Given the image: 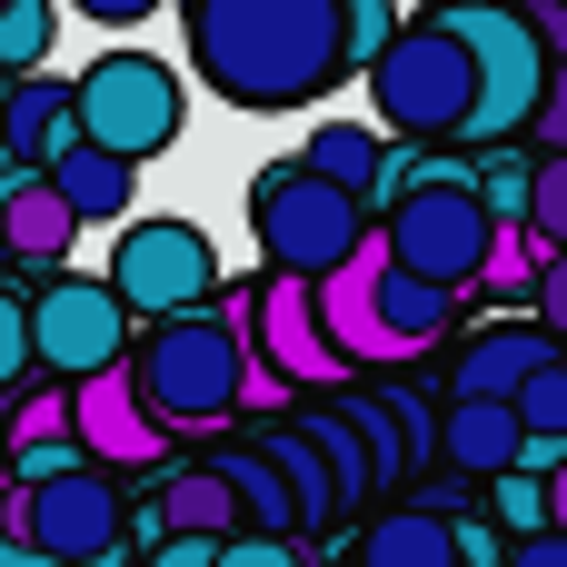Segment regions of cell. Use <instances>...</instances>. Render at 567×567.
<instances>
[{"mask_svg":"<svg viewBox=\"0 0 567 567\" xmlns=\"http://www.w3.org/2000/svg\"><path fill=\"white\" fill-rule=\"evenodd\" d=\"M429 20L468 50V80H478L458 140H468V150H508V140H528V110H538V90H548V60H538L518 0H458V10H429Z\"/></svg>","mask_w":567,"mask_h":567,"instance_id":"5","label":"cell"},{"mask_svg":"<svg viewBox=\"0 0 567 567\" xmlns=\"http://www.w3.org/2000/svg\"><path fill=\"white\" fill-rule=\"evenodd\" d=\"M548 538H567V468L548 478Z\"/></svg>","mask_w":567,"mask_h":567,"instance_id":"37","label":"cell"},{"mask_svg":"<svg viewBox=\"0 0 567 567\" xmlns=\"http://www.w3.org/2000/svg\"><path fill=\"white\" fill-rule=\"evenodd\" d=\"M309 309H319V339L339 349V369H399V359H429V349L449 339V319H458V299L419 289V279L379 249V229L309 289Z\"/></svg>","mask_w":567,"mask_h":567,"instance_id":"2","label":"cell"},{"mask_svg":"<svg viewBox=\"0 0 567 567\" xmlns=\"http://www.w3.org/2000/svg\"><path fill=\"white\" fill-rule=\"evenodd\" d=\"M249 449H259V458L279 468V488H289V508H299V528H339V518H349V498H339V478L319 468V449H309V439H299L289 419H279V429H259Z\"/></svg>","mask_w":567,"mask_h":567,"instance_id":"18","label":"cell"},{"mask_svg":"<svg viewBox=\"0 0 567 567\" xmlns=\"http://www.w3.org/2000/svg\"><path fill=\"white\" fill-rule=\"evenodd\" d=\"M468 100H478L468 50H458L439 20H399V40H389L379 70H369V110H379L399 140H458V130H468Z\"/></svg>","mask_w":567,"mask_h":567,"instance_id":"7","label":"cell"},{"mask_svg":"<svg viewBox=\"0 0 567 567\" xmlns=\"http://www.w3.org/2000/svg\"><path fill=\"white\" fill-rule=\"evenodd\" d=\"M70 140H80V120H70V80H10V90H0V159H10V169L40 179Z\"/></svg>","mask_w":567,"mask_h":567,"instance_id":"15","label":"cell"},{"mask_svg":"<svg viewBox=\"0 0 567 567\" xmlns=\"http://www.w3.org/2000/svg\"><path fill=\"white\" fill-rule=\"evenodd\" d=\"M538 269H548V249H538L528 229H498V239H488L478 289H488V299H528V289H538Z\"/></svg>","mask_w":567,"mask_h":567,"instance_id":"26","label":"cell"},{"mask_svg":"<svg viewBox=\"0 0 567 567\" xmlns=\"http://www.w3.org/2000/svg\"><path fill=\"white\" fill-rule=\"evenodd\" d=\"M40 179H50V199L70 209V229H100V219H130V199H140V169H120V159L80 150V140H70V150H60V159H50Z\"/></svg>","mask_w":567,"mask_h":567,"instance_id":"16","label":"cell"},{"mask_svg":"<svg viewBox=\"0 0 567 567\" xmlns=\"http://www.w3.org/2000/svg\"><path fill=\"white\" fill-rule=\"evenodd\" d=\"M488 508H498V538H508V548H518V538H548V488H538V478H518V468L488 478Z\"/></svg>","mask_w":567,"mask_h":567,"instance_id":"28","label":"cell"},{"mask_svg":"<svg viewBox=\"0 0 567 567\" xmlns=\"http://www.w3.org/2000/svg\"><path fill=\"white\" fill-rule=\"evenodd\" d=\"M239 379H249V349H239L229 319H169V329H150L140 359H130V389H140V409H150L159 439L219 429V419L239 409Z\"/></svg>","mask_w":567,"mask_h":567,"instance_id":"3","label":"cell"},{"mask_svg":"<svg viewBox=\"0 0 567 567\" xmlns=\"http://www.w3.org/2000/svg\"><path fill=\"white\" fill-rule=\"evenodd\" d=\"M20 379H30V299L0 289V389H20Z\"/></svg>","mask_w":567,"mask_h":567,"instance_id":"29","label":"cell"},{"mask_svg":"<svg viewBox=\"0 0 567 567\" xmlns=\"http://www.w3.org/2000/svg\"><path fill=\"white\" fill-rule=\"evenodd\" d=\"M518 20H528V40H538V60L558 70V60H567V0H538V10H518Z\"/></svg>","mask_w":567,"mask_h":567,"instance_id":"33","label":"cell"},{"mask_svg":"<svg viewBox=\"0 0 567 567\" xmlns=\"http://www.w3.org/2000/svg\"><path fill=\"white\" fill-rule=\"evenodd\" d=\"M349 567H458V548H449V518L439 508H379Z\"/></svg>","mask_w":567,"mask_h":567,"instance_id":"21","label":"cell"},{"mask_svg":"<svg viewBox=\"0 0 567 567\" xmlns=\"http://www.w3.org/2000/svg\"><path fill=\"white\" fill-rule=\"evenodd\" d=\"M508 567H567V538H518V548H508Z\"/></svg>","mask_w":567,"mask_h":567,"instance_id":"35","label":"cell"},{"mask_svg":"<svg viewBox=\"0 0 567 567\" xmlns=\"http://www.w3.org/2000/svg\"><path fill=\"white\" fill-rule=\"evenodd\" d=\"M80 567H120V548H110V558H80Z\"/></svg>","mask_w":567,"mask_h":567,"instance_id":"39","label":"cell"},{"mask_svg":"<svg viewBox=\"0 0 567 567\" xmlns=\"http://www.w3.org/2000/svg\"><path fill=\"white\" fill-rule=\"evenodd\" d=\"M70 449H80L100 478H150V468H169V439L150 429L130 369H100V379L70 389Z\"/></svg>","mask_w":567,"mask_h":567,"instance_id":"12","label":"cell"},{"mask_svg":"<svg viewBox=\"0 0 567 567\" xmlns=\"http://www.w3.org/2000/svg\"><path fill=\"white\" fill-rule=\"evenodd\" d=\"M239 349H249L279 389H349V369H339V349L319 339V309H309L299 279H259V299H249V319H239Z\"/></svg>","mask_w":567,"mask_h":567,"instance_id":"11","label":"cell"},{"mask_svg":"<svg viewBox=\"0 0 567 567\" xmlns=\"http://www.w3.org/2000/svg\"><path fill=\"white\" fill-rule=\"evenodd\" d=\"M528 140H538L548 159H567V60L548 70V90H538V110H528Z\"/></svg>","mask_w":567,"mask_h":567,"instance_id":"30","label":"cell"},{"mask_svg":"<svg viewBox=\"0 0 567 567\" xmlns=\"http://www.w3.org/2000/svg\"><path fill=\"white\" fill-rule=\"evenodd\" d=\"M100 289L120 299V319L169 329V319H199V299L219 289V249H209L199 219H130Z\"/></svg>","mask_w":567,"mask_h":567,"instance_id":"8","label":"cell"},{"mask_svg":"<svg viewBox=\"0 0 567 567\" xmlns=\"http://www.w3.org/2000/svg\"><path fill=\"white\" fill-rule=\"evenodd\" d=\"M528 309H538V329H548V339L567 349V259H548V269H538V289H528Z\"/></svg>","mask_w":567,"mask_h":567,"instance_id":"32","label":"cell"},{"mask_svg":"<svg viewBox=\"0 0 567 567\" xmlns=\"http://www.w3.org/2000/svg\"><path fill=\"white\" fill-rule=\"evenodd\" d=\"M120 478H100V468H70V478H50V488H20L10 508H0V528L10 538H30L50 567H80V558H110L120 548Z\"/></svg>","mask_w":567,"mask_h":567,"instance_id":"10","label":"cell"},{"mask_svg":"<svg viewBox=\"0 0 567 567\" xmlns=\"http://www.w3.org/2000/svg\"><path fill=\"white\" fill-rule=\"evenodd\" d=\"M289 429H299V439L319 449V468L339 478V498H349V508H359V498H379V488H369V458H359V439H349V419H339V399H319V409H299Z\"/></svg>","mask_w":567,"mask_h":567,"instance_id":"22","label":"cell"},{"mask_svg":"<svg viewBox=\"0 0 567 567\" xmlns=\"http://www.w3.org/2000/svg\"><path fill=\"white\" fill-rule=\"evenodd\" d=\"M249 229H259V279L319 289L369 239V209L339 199V189H319V179H299V169H269V179H249Z\"/></svg>","mask_w":567,"mask_h":567,"instance_id":"6","label":"cell"},{"mask_svg":"<svg viewBox=\"0 0 567 567\" xmlns=\"http://www.w3.org/2000/svg\"><path fill=\"white\" fill-rule=\"evenodd\" d=\"M339 419H349V439H359V458H369V488H399V478H409V458H399V429H389L379 389H349V399H339Z\"/></svg>","mask_w":567,"mask_h":567,"instance_id":"24","label":"cell"},{"mask_svg":"<svg viewBox=\"0 0 567 567\" xmlns=\"http://www.w3.org/2000/svg\"><path fill=\"white\" fill-rule=\"evenodd\" d=\"M209 567H309V558H299L289 538H219V548H209Z\"/></svg>","mask_w":567,"mask_h":567,"instance_id":"31","label":"cell"},{"mask_svg":"<svg viewBox=\"0 0 567 567\" xmlns=\"http://www.w3.org/2000/svg\"><path fill=\"white\" fill-rule=\"evenodd\" d=\"M0 567H50V558H40L30 538H10V528H0Z\"/></svg>","mask_w":567,"mask_h":567,"instance_id":"36","label":"cell"},{"mask_svg":"<svg viewBox=\"0 0 567 567\" xmlns=\"http://www.w3.org/2000/svg\"><path fill=\"white\" fill-rule=\"evenodd\" d=\"M10 498H20V488H10V449H0V508H10Z\"/></svg>","mask_w":567,"mask_h":567,"instance_id":"38","label":"cell"},{"mask_svg":"<svg viewBox=\"0 0 567 567\" xmlns=\"http://www.w3.org/2000/svg\"><path fill=\"white\" fill-rule=\"evenodd\" d=\"M567 349L538 329V319H498V329H478L458 359H449V399H488V409H508L538 369H558Z\"/></svg>","mask_w":567,"mask_h":567,"instance_id":"13","label":"cell"},{"mask_svg":"<svg viewBox=\"0 0 567 567\" xmlns=\"http://www.w3.org/2000/svg\"><path fill=\"white\" fill-rule=\"evenodd\" d=\"M140 567H209V548H199V538H159Z\"/></svg>","mask_w":567,"mask_h":567,"instance_id":"34","label":"cell"},{"mask_svg":"<svg viewBox=\"0 0 567 567\" xmlns=\"http://www.w3.org/2000/svg\"><path fill=\"white\" fill-rule=\"evenodd\" d=\"M70 120H80V150L140 169V159H159V150L179 140L189 100H179V70H169L159 50H100V60L70 80Z\"/></svg>","mask_w":567,"mask_h":567,"instance_id":"4","label":"cell"},{"mask_svg":"<svg viewBox=\"0 0 567 567\" xmlns=\"http://www.w3.org/2000/svg\"><path fill=\"white\" fill-rule=\"evenodd\" d=\"M159 528H169V538H199V548L239 538V508H229V488H219V468H209V458L159 478Z\"/></svg>","mask_w":567,"mask_h":567,"instance_id":"20","label":"cell"},{"mask_svg":"<svg viewBox=\"0 0 567 567\" xmlns=\"http://www.w3.org/2000/svg\"><path fill=\"white\" fill-rule=\"evenodd\" d=\"M179 30L229 110H299L339 80V0H189Z\"/></svg>","mask_w":567,"mask_h":567,"instance_id":"1","label":"cell"},{"mask_svg":"<svg viewBox=\"0 0 567 567\" xmlns=\"http://www.w3.org/2000/svg\"><path fill=\"white\" fill-rule=\"evenodd\" d=\"M50 40H60V10L50 0H0V80H40Z\"/></svg>","mask_w":567,"mask_h":567,"instance_id":"23","label":"cell"},{"mask_svg":"<svg viewBox=\"0 0 567 567\" xmlns=\"http://www.w3.org/2000/svg\"><path fill=\"white\" fill-rule=\"evenodd\" d=\"M30 369H50V389H80L100 369H130V319L100 279L80 269H50L40 299H30Z\"/></svg>","mask_w":567,"mask_h":567,"instance_id":"9","label":"cell"},{"mask_svg":"<svg viewBox=\"0 0 567 567\" xmlns=\"http://www.w3.org/2000/svg\"><path fill=\"white\" fill-rule=\"evenodd\" d=\"M299 179H319V189H339V199H379L389 189V140L369 130V120H319L309 140H299V159H289Z\"/></svg>","mask_w":567,"mask_h":567,"instance_id":"14","label":"cell"},{"mask_svg":"<svg viewBox=\"0 0 567 567\" xmlns=\"http://www.w3.org/2000/svg\"><path fill=\"white\" fill-rule=\"evenodd\" d=\"M0 90H10V80H0Z\"/></svg>","mask_w":567,"mask_h":567,"instance_id":"40","label":"cell"},{"mask_svg":"<svg viewBox=\"0 0 567 567\" xmlns=\"http://www.w3.org/2000/svg\"><path fill=\"white\" fill-rule=\"evenodd\" d=\"M379 409H389L399 458H409V478H419V468L439 458V409H429V389H399V379H389V389H379Z\"/></svg>","mask_w":567,"mask_h":567,"instance_id":"27","label":"cell"},{"mask_svg":"<svg viewBox=\"0 0 567 567\" xmlns=\"http://www.w3.org/2000/svg\"><path fill=\"white\" fill-rule=\"evenodd\" d=\"M389 40H399V10H389V0H339V70L369 80Z\"/></svg>","mask_w":567,"mask_h":567,"instance_id":"25","label":"cell"},{"mask_svg":"<svg viewBox=\"0 0 567 567\" xmlns=\"http://www.w3.org/2000/svg\"><path fill=\"white\" fill-rule=\"evenodd\" d=\"M209 468H219V488H229V508H239V538H289V548H299V508H289V488H279V468H269L259 449H219Z\"/></svg>","mask_w":567,"mask_h":567,"instance_id":"19","label":"cell"},{"mask_svg":"<svg viewBox=\"0 0 567 567\" xmlns=\"http://www.w3.org/2000/svg\"><path fill=\"white\" fill-rule=\"evenodd\" d=\"M439 458H449L458 478H508V468H518V419L488 409V399H449V409H439Z\"/></svg>","mask_w":567,"mask_h":567,"instance_id":"17","label":"cell"}]
</instances>
